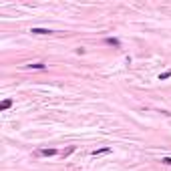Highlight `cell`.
<instances>
[{
    "mask_svg": "<svg viewBox=\"0 0 171 171\" xmlns=\"http://www.w3.org/2000/svg\"><path fill=\"white\" fill-rule=\"evenodd\" d=\"M38 155H42V157H53V155H57V149H40V151H38Z\"/></svg>",
    "mask_w": 171,
    "mask_h": 171,
    "instance_id": "obj_1",
    "label": "cell"
},
{
    "mask_svg": "<svg viewBox=\"0 0 171 171\" xmlns=\"http://www.w3.org/2000/svg\"><path fill=\"white\" fill-rule=\"evenodd\" d=\"M105 153H111V149L109 147H103V149H95V151L91 153L93 157H99V155H105Z\"/></svg>",
    "mask_w": 171,
    "mask_h": 171,
    "instance_id": "obj_2",
    "label": "cell"
},
{
    "mask_svg": "<svg viewBox=\"0 0 171 171\" xmlns=\"http://www.w3.org/2000/svg\"><path fill=\"white\" fill-rule=\"evenodd\" d=\"M10 107H12V99H4L0 103V111H6V109H10Z\"/></svg>",
    "mask_w": 171,
    "mask_h": 171,
    "instance_id": "obj_3",
    "label": "cell"
},
{
    "mask_svg": "<svg viewBox=\"0 0 171 171\" xmlns=\"http://www.w3.org/2000/svg\"><path fill=\"white\" fill-rule=\"evenodd\" d=\"M30 32L32 34H53V30H49V28H32Z\"/></svg>",
    "mask_w": 171,
    "mask_h": 171,
    "instance_id": "obj_4",
    "label": "cell"
},
{
    "mask_svg": "<svg viewBox=\"0 0 171 171\" xmlns=\"http://www.w3.org/2000/svg\"><path fill=\"white\" fill-rule=\"evenodd\" d=\"M107 44H113V46H121V42L117 38H107Z\"/></svg>",
    "mask_w": 171,
    "mask_h": 171,
    "instance_id": "obj_5",
    "label": "cell"
},
{
    "mask_svg": "<svg viewBox=\"0 0 171 171\" xmlns=\"http://www.w3.org/2000/svg\"><path fill=\"white\" fill-rule=\"evenodd\" d=\"M169 76H171V71L163 72V75H159V81H165V79H169Z\"/></svg>",
    "mask_w": 171,
    "mask_h": 171,
    "instance_id": "obj_6",
    "label": "cell"
},
{
    "mask_svg": "<svg viewBox=\"0 0 171 171\" xmlns=\"http://www.w3.org/2000/svg\"><path fill=\"white\" fill-rule=\"evenodd\" d=\"M28 68H44L42 62H34V65H28Z\"/></svg>",
    "mask_w": 171,
    "mask_h": 171,
    "instance_id": "obj_7",
    "label": "cell"
},
{
    "mask_svg": "<svg viewBox=\"0 0 171 171\" xmlns=\"http://www.w3.org/2000/svg\"><path fill=\"white\" fill-rule=\"evenodd\" d=\"M72 151H75V147H68V149H65V151H62V155H65V157H68Z\"/></svg>",
    "mask_w": 171,
    "mask_h": 171,
    "instance_id": "obj_8",
    "label": "cell"
},
{
    "mask_svg": "<svg viewBox=\"0 0 171 171\" xmlns=\"http://www.w3.org/2000/svg\"><path fill=\"white\" fill-rule=\"evenodd\" d=\"M161 163H165V165H171V157H163V159H161Z\"/></svg>",
    "mask_w": 171,
    "mask_h": 171,
    "instance_id": "obj_9",
    "label": "cell"
}]
</instances>
